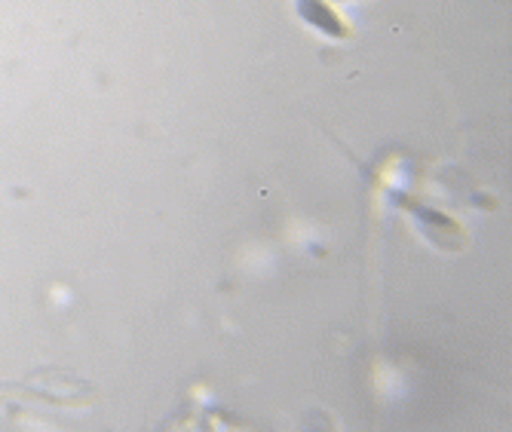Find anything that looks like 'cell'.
I'll list each match as a JSON object with an SVG mask.
<instances>
[{"label":"cell","instance_id":"6da1fadb","mask_svg":"<svg viewBox=\"0 0 512 432\" xmlns=\"http://www.w3.org/2000/svg\"><path fill=\"white\" fill-rule=\"evenodd\" d=\"M295 4H298V16H301L310 28L322 31L325 37H335V40L350 37L347 22H344L329 4H322V0H295Z\"/></svg>","mask_w":512,"mask_h":432}]
</instances>
